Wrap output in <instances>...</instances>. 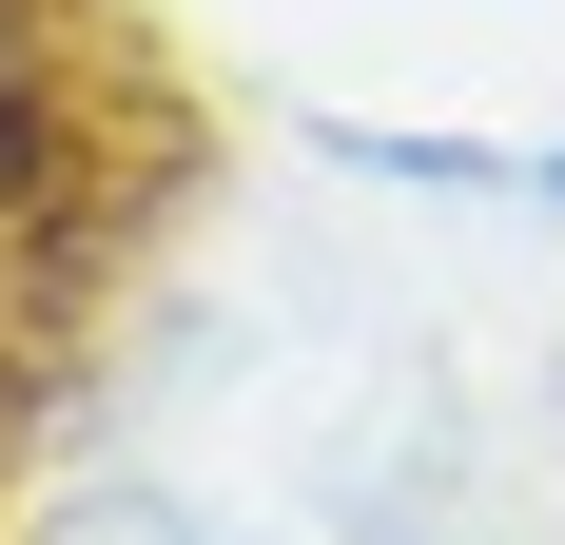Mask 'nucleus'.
<instances>
[{"mask_svg":"<svg viewBox=\"0 0 565 545\" xmlns=\"http://www.w3.org/2000/svg\"><path fill=\"white\" fill-rule=\"evenodd\" d=\"M137 117H157V78L117 58L98 0H0V351H40V312L157 215Z\"/></svg>","mask_w":565,"mask_h":545,"instance_id":"obj_1","label":"nucleus"},{"mask_svg":"<svg viewBox=\"0 0 565 545\" xmlns=\"http://www.w3.org/2000/svg\"><path fill=\"white\" fill-rule=\"evenodd\" d=\"M20 545H175V506H137V488H78L58 526H20Z\"/></svg>","mask_w":565,"mask_h":545,"instance_id":"obj_2","label":"nucleus"},{"mask_svg":"<svg viewBox=\"0 0 565 545\" xmlns=\"http://www.w3.org/2000/svg\"><path fill=\"white\" fill-rule=\"evenodd\" d=\"M526 195H565V157H526Z\"/></svg>","mask_w":565,"mask_h":545,"instance_id":"obj_3","label":"nucleus"}]
</instances>
